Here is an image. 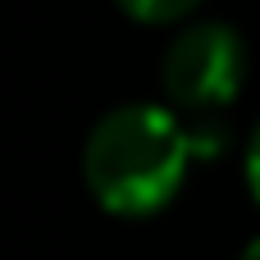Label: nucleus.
<instances>
[{
	"label": "nucleus",
	"mask_w": 260,
	"mask_h": 260,
	"mask_svg": "<svg viewBox=\"0 0 260 260\" xmlns=\"http://www.w3.org/2000/svg\"><path fill=\"white\" fill-rule=\"evenodd\" d=\"M192 165V133L169 105L128 101L96 119L82 146L87 192L105 215L151 219L160 215Z\"/></svg>",
	"instance_id": "obj_1"
},
{
	"label": "nucleus",
	"mask_w": 260,
	"mask_h": 260,
	"mask_svg": "<svg viewBox=\"0 0 260 260\" xmlns=\"http://www.w3.org/2000/svg\"><path fill=\"white\" fill-rule=\"evenodd\" d=\"M165 96L174 110L210 114L238 101L247 82V41L229 23H192L165 50Z\"/></svg>",
	"instance_id": "obj_2"
},
{
	"label": "nucleus",
	"mask_w": 260,
	"mask_h": 260,
	"mask_svg": "<svg viewBox=\"0 0 260 260\" xmlns=\"http://www.w3.org/2000/svg\"><path fill=\"white\" fill-rule=\"evenodd\" d=\"M133 23H151V27H165V23H178L187 18L201 0H114Z\"/></svg>",
	"instance_id": "obj_3"
},
{
	"label": "nucleus",
	"mask_w": 260,
	"mask_h": 260,
	"mask_svg": "<svg viewBox=\"0 0 260 260\" xmlns=\"http://www.w3.org/2000/svg\"><path fill=\"white\" fill-rule=\"evenodd\" d=\"M247 187H251V197H256V206H260V119H256V128H251V137H247Z\"/></svg>",
	"instance_id": "obj_4"
},
{
	"label": "nucleus",
	"mask_w": 260,
	"mask_h": 260,
	"mask_svg": "<svg viewBox=\"0 0 260 260\" xmlns=\"http://www.w3.org/2000/svg\"><path fill=\"white\" fill-rule=\"evenodd\" d=\"M242 260H260V238H251V242H247V251H242Z\"/></svg>",
	"instance_id": "obj_5"
}]
</instances>
